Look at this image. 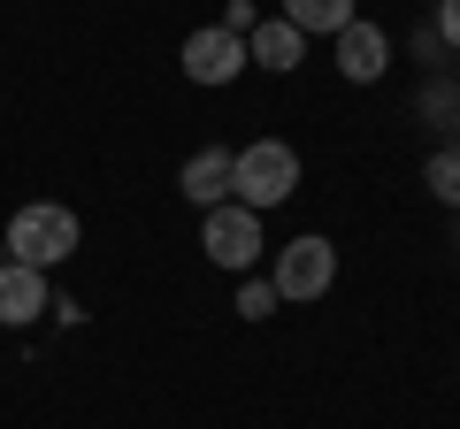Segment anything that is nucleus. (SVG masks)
<instances>
[{
  "instance_id": "39448f33",
  "label": "nucleus",
  "mask_w": 460,
  "mask_h": 429,
  "mask_svg": "<svg viewBox=\"0 0 460 429\" xmlns=\"http://www.w3.org/2000/svg\"><path fill=\"white\" fill-rule=\"evenodd\" d=\"M177 62H184V77H192V84H230L238 69H246V39L223 31V23H199V31L184 39Z\"/></svg>"
},
{
  "instance_id": "ddd939ff",
  "label": "nucleus",
  "mask_w": 460,
  "mask_h": 429,
  "mask_svg": "<svg viewBox=\"0 0 460 429\" xmlns=\"http://www.w3.org/2000/svg\"><path fill=\"white\" fill-rule=\"evenodd\" d=\"M253 23H261V8H253V0H230V8H223V31H238V39H246Z\"/></svg>"
},
{
  "instance_id": "9d476101",
  "label": "nucleus",
  "mask_w": 460,
  "mask_h": 429,
  "mask_svg": "<svg viewBox=\"0 0 460 429\" xmlns=\"http://www.w3.org/2000/svg\"><path fill=\"white\" fill-rule=\"evenodd\" d=\"M284 23L299 39H338L353 23V0H284Z\"/></svg>"
},
{
  "instance_id": "1a4fd4ad",
  "label": "nucleus",
  "mask_w": 460,
  "mask_h": 429,
  "mask_svg": "<svg viewBox=\"0 0 460 429\" xmlns=\"http://www.w3.org/2000/svg\"><path fill=\"white\" fill-rule=\"evenodd\" d=\"M299 54H307V39H299L284 16H261V23L246 31V62L277 69V77H284V69H299Z\"/></svg>"
},
{
  "instance_id": "f03ea898",
  "label": "nucleus",
  "mask_w": 460,
  "mask_h": 429,
  "mask_svg": "<svg viewBox=\"0 0 460 429\" xmlns=\"http://www.w3.org/2000/svg\"><path fill=\"white\" fill-rule=\"evenodd\" d=\"M77 246H84V223L69 207H54V199H31V207L8 214V261H23V268H54Z\"/></svg>"
},
{
  "instance_id": "f257e3e1",
  "label": "nucleus",
  "mask_w": 460,
  "mask_h": 429,
  "mask_svg": "<svg viewBox=\"0 0 460 429\" xmlns=\"http://www.w3.org/2000/svg\"><path fill=\"white\" fill-rule=\"evenodd\" d=\"M292 192H299V153L284 146V138H253V146L230 153V199H238V207L269 214V207H284Z\"/></svg>"
},
{
  "instance_id": "423d86ee",
  "label": "nucleus",
  "mask_w": 460,
  "mask_h": 429,
  "mask_svg": "<svg viewBox=\"0 0 460 429\" xmlns=\"http://www.w3.org/2000/svg\"><path fill=\"white\" fill-rule=\"evenodd\" d=\"M384 69H392V39H384L376 23L353 16V23L338 31V77H345V84H376Z\"/></svg>"
},
{
  "instance_id": "4468645a",
  "label": "nucleus",
  "mask_w": 460,
  "mask_h": 429,
  "mask_svg": "<svg viewBox=\"0 0 460 429\" xmlns=\"http://www.w3.org/2000/svg\"><path fill=\"white\" fill-rule=\"evenodd\" d=\"M438 39L460 54V0H438Z\"/></svg>"
},
{
  "instance_id": "0eeeda50",
  "label": "nucleus",
  "mask_w": 460,
  "mask_h": 429,
  "mask_svg": "<svg viewBox=\"0 0 460 429\" xmlns=\"http://www.w3.org/2000/svg\"><path fill=\"white\" fill-rule=\"evenodd\" d=\"M47 307H54V292H47V268L0 261V322H8V330H23V322H39Z\"/></svg>"
},
{
  "instance_id": "20e7f679",
  "label": "nucleus",
  "mask_w": 460,
  "mask_h": 429,
  "mask_svg": "<svg viewBox=\"0 0 460 429\" xmlns=\"http://www.w3.org/2000/svg\"><path fill=\"white\" fill-rule=\"evenodd\" d=\"M199 246H208L215 268H253L261 261V214L238 207V199H223V207H208V223H199Z\"/></svg>"
},
{
  "instance_id": "7ed1b4c3",
  "label": "nucleus",
  "mask_w": 460,
  "mask_h": 429,
  "mask_svg": "<svg viewBox=\"0 0 460 429\" xmlns=\"http://www.w3.org/2000/svg\"><path fill=\"white\" fill-rule=\"evenodd\" d=\"M277 299H323L330 284H338V246L330 238H292V246H277Z\"/></svg>"
},
{
  "instance_id": "6e6552de",
  "label": "nucleus",
  "mask_w": 460,
  "mask_h": 429,
  "mask_svg": "<svg viewBox=\"0 0 460 429\" xmlns=\"http://www.w3.org/2000/svg\"><path fill=\"white\" fill-rule=\"evenodd\" d=\"M177 192L192 199L199 214H208V207H223V199H230V146H199L192 162L177 169Z\"/></svg>"
},
{
  "instance_id": "f8f14e48",
  "label": "nucleus",
  "mask_w": 460,
  "mask_h": 429,
  "mask_svg": "<svg viewBox=\"0 0 460 429\" xmlns=\"http://www.w3.org/2000/svg\"><path fill=\"white\" fill-rule=\"evenodd\" d=\"M277 307H284V299H277V284H269V276H246V284H238V314H246V322H269Z\"/></svg>"
},
{
  "instance_id": "9b49d317",
  "label": "nucleus",
  "mask_w": 460,
  "mask_h": 429,
  "mask_svg": "<svg viewBox=\"0 0 460 429\" xmlns=\"http://www.w3.org/2000/svg\"><path fill=\"white\" fill-rule=\"evenodd\" d=\"M422 184L445 199V207H460V153H429V162H422Z\"/></svg>"
}]
</instances>
